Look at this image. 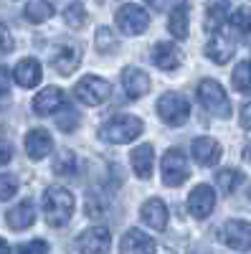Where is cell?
Instances as JSON below:
<instances>
[{"label":"cell","mask_w":251,"mask_h":254,"mask_svg":"<svg viewBox=\"0 0 251 254\" xmlns=\"http://www.w3.org/2000/svg\"><path fill=\"white\" fill-rule=\"evenodd\" d=\"M226 15H228V0H211L205 8V20H203V28L208 33H218L221 26L226 23Z\"/></svg>","instance_id":"cell-23"},{"label":"cell","mask_w":251,"mask_h":254,"mask_svg":"<svg viewBox=\"0 0 251 254\" xmlns=\"http://www.w3.org/2000/svg\"><path fill=\"white\" fill-rule=\"evenodd\" d=\"M145 130V122L135 115H112L107 122L99 127V137L104 142H112V145H124V142H132L135 137H140Z\"/></svg>","instance_id":"cell-2"},{"label":"cell","mask_w":251,"mask_h":254,"mask_svg":"<svg viewBox=\"0 0 251 254\" xmlns=\"http://www.w3.org/2000/svg\"><path fill=\"white\" fill-rule=\"evenodd\" d=\"M5 221H8V226H10L13 231L31 229L33 221H36V208H33V203H31V201H20L18 206H13V208L8 211Z\"/></svg>","instance_id":"cell-21"},{"label":"cell","mask_w":251,"mask_h":254,"mask_svg":"<svg viewBox=\"0 0 251 254\" xmlns=\"http://www.w3.org/2000/svg\"><path fill=\"white\" fill-rule=\"evenodd\" d=\"M76 125H79V112L64 104V112H61V117H58V127L64 132H71V130H76Z\"/></svg>","instance_id":"cell-33"},{"label":"cell","mask_w":251,"mask_h":254,"mask_svg":"<svg viewBox=\"0 0 251 254\" xmlns=\"http://www.w3.org/2000/svg\"><path fill=\"white\" fill-rule=\"evenodd\" d=\"M152 64L162 71H175L183 64V54L175 44H170V41H160L152 49Z\"/></svg>","instance_id":"cell-15"},{"label":"cell","mask_w":251,"mask_h":254,"mask_svg":"<svg viewBox=\"0 0 251 254\" xmlns=\"http://www.w3.org/2000/svg\"><path fill=\"white\" fill-rule=\"evenodd\" d=\"M15 254H49V244L44 239H33L28 244H20L15 249Z\"/></svg>","instance_id":"cell-34"},{"label":"cell","mask_w":251,"mask_h":254,"mask_svg":"<svg viewBox=\"0 0 251 254\" xmlns=\"http://www.w3.org/2000/svg\"><path fill=\"white\" fill-rule=\"evenodd\" d=\"M53 173L56 176H64V178H71L79 173V158L71 153V150H61L58 158L53 160Z\"/></svg>","instance_id":"cell-25"},{"label":"cell","mask_w":251,"mask_h":254,"mask_svg":"<svg viewBox=\"0 0 251 254\" xmlns=\"http://www.w3.org/2000/svg\"><path fill=\"white\" fill-rule=\"evenodd\" d=\"M152 10H165V5H167V0H145Z\"/></svg>","instance_id":"cell-39"},{"label":"cell","mask_w":251,"mask_h":254,"mask_svg":"<svg viewBox=\"0 0 251 254\" xmlns=\"http://www.w3.org/2000/svg\"><path fill=\"white\" fill-rule=\"evenodd\" d=\"M234 51H236V41L231 38V36H226V33H213L211 36V41L205 44V56L211 59V61H216V64H226V61H231V56H234Z\"/></svg>","instance_id":"cell-16"},{"label":"cell","mask_w":251,"mask_h":254,"mask_svg":"<svg viewBox=\"0 0 251 254\" xmlns=\"http://www.w3.org/2000/svg\"><path fill=\"white\" fill-rule=\"evenodd\" d=\"M10 158H13V147H10V142L0 140V165L10 163Z\"/></svg>","instance_id":"cell-37"},{"label":"cell","mask_w":251,"mask_h":254,"mask_svg":"<svg viewBox=\"0 0 251 254\" xmlns=\"http://www.w3.org/2000/svg\"><path fill=\"white\" fill-rule=\"evenodd\" d=\"M114 23L124 36H140L150 26V18L145 13V8H140L135 3H124V5H119V10L114 15Z\"/></svg>","instance_id":"cell-7"},{"label":"cell","mask_w":251,"mask_h":254,"mask_svg":"<svg viewBox=\"0 0 251 254\" xmlns=\"http://www.w3.org/2000/svg\"><path fill=\"white\" fill-rule=\"evenodd\" d=\"M51 61H53V69L58 74L69 76V74H74L79 69V64H81V49L76 44H64V46H58L53 51Z\"/></svg>","instance_id":"cell-13"},{"label":"cell","mask_w":251,"mask_h":254,"mask_svg":"<svg viewBox=\"0 0 251 254\" xmlns=\"http://www.w3.org/2000/svg\"><path fill=\"white\" fill-rule=\"evenodd\" d=\"M191 176V168H188V160H185V153L178 150V147H170V150H165L162 155V183L165 186H183Z\"/></svg>","instance_id":"cell-6"},{"label":"cell","mask_w":251,"mask_h":254,"mask_svg":"<svg viewBox=\"0 0 251 254\" xmlns=\"http://www.w3.org/2000/svg\"><path fill=\"white\" fill-rule=\"evenodd\" d=\"M64 104H66L64 89H58V87H46V89H41V92L33 97V112L41 115V117H46V115L58 112L61 107H64Z\"/></svg>","instance_id":"cell-11"},{"label":"cell","mask_w":251,"mask_h":254,"mask_svg":"<svg viewBox=\"0 0 251 254\" xmlns=\"http://www.w3.org/2000/svg\"><path fill=\"white\" fill-rule=\"evenodd\" d=\"M244 158H246V160H249V163H251V142H249V145H246V147H244Z\"/></svg>","instance_id":"cell-40"},{"label":"cell","mask_w":251,"mask_h":254,"mask_svg":"<svg viewBox=\"0 0 251 254\" xmlns=\"http://www.w3.org/2000/svg\"><path fill=\"white\" fill-rule=\"evenodd\" d=\"M157 115L162 117L165 125L180 127V125L188 122V117H191V104H188L185 97H180L175 92H167L157 99Z\"/></svg>","instance_id":"cell-5"},{"label":"cell","mask_w":251,"mask_h":254,"mask_svg":"<svg viewBox=\"0 0 251 254\" xmlns=\"http://www.w3.org/2000/svg\"><path fill=\"white\" fill-rule=\"evenodd\" d=\"M117 49H119V38L112 33V28H107V26L97 28V51L107 56V54H114Z\"/></svg>","instance_id":"cell-29"},{"label":"cell","mask_w":251,"mask_h":254,"mask_svg":"<svg viewBox=\"0 0 251 254\" xmlns=\"http://www.w3.org/2000/svg\"><path fill=\"white\" fill-rule=\"evenodd\" d=\"M216 183H218V188L223 190L226 196H231L234 190L244 183V173L241 171H234V168H226V171H218Z\"/></svg>","instance_id":"cell-27"},{"label":"cell","mask_w":251,"mask_h":254,"mask_svg":"<svg viewBox=\"0 0 251 254\" xmlns=\"http://www.w3.org/2000/svg\"><path fill=\"white\" fill-rule=\"evenodd\" d=\"M155 252H157L155 239L140 229H130L119 242V254H155Z\"/></svg>","instance_id":"cell-12"},{"label":"cell","mask_w":251,"mask_h":254,"mask_svg":"<svg viewBox=\"0 0 251 254\" xmlns=\"http://www.w3.org/2000/svg\"><path fill=\"white\" fill-rule=\"evenodd\" d=\"M130 160H132V171H135V176H137V178L148 181V178L152 176V160H155V150H152V145H150V142H145V145L135 147L132 155H130Z\"/></svg>","instance_id":"cell-20"},{"label":"cell","mask_w":251,"mask_h":254,"mask_svg":"<svg viewBox=\"0 0 251 254\" xmlns=\"http://www.w3.org/2000/svg\"><path fill=\"white\" fill-rule=\"evenodd\" d=\"M13 76H15V84H18V87L31 89V87H36V84L41 81V64H38L36 59H23V61H18Z\"/></svg>","instance_id":"cell-22"},{"label":"cell","mask_w":251,"mask_h":254,"mask_svg":"<svg viewBox=\"0 0 251 254\" xmlns=\"http://www.w3.org/2000/svg\"><path fill=\"white\" fill-rule=\"evenodd\" d=\"M198 99L213 117H228L231 115V102H228L223 87L216 79H203L198 84Z\"/></svg>","instance_id":"cell-3"},{"label":"cell","mask_w":251,"mask_h":254,"mask_svg":"<svg viewBox=\"0 0 251 254\" xmlns=\"http://www.w3.org/2000/svg\"><path fill=\"white\" fill-rule=\"evenodd\" d=\"M51 15H53V5L49 0H31L26 5V20H31V23H46Z\"/></svg>","instance_id":"cell-26"},{"label":"cell","mask_w":251,"mask_h":254,"mask_svg":"<svg viewBox=\"0 0 251 254\" xmlns=\"http://www.w3.org/2000/svg\"><path fill=\"white\" fill-rule=\"evenodd\" d=\"M13 36H10V31L0 23V56H5V54H10L13 51Z\"/></svg>","instance_id":"cell-35"},{"label":"cell","mask_w":251,"mask_h":254,"mask_svg":"<svg viewBox=\"0 0 251 254\" xmlns=\"http://www.w3.org/2000/svg\"><path fill=\"white\" fill-rule=\"evenodd\" d=\"M193 158L198 165H205V168H211L221 160V145L213 140V137H198L193 140Z\"/></svg>","instance_id":"cell-18"},{"label":"cell","mask_w":251,"mask_h":254,"mask_svg":"<svg viewBox=\"0 0 251 254\" xmlns=\"http://www.w3.org/2000/svg\"><path fill=\"white\" fill-rule=\"evenodd\" d=\"M213 208H216V193H213V188L211 186H196L191 190V196H188V211L196 216V219H205V216H211L213 214Z\"/></svg>","instance_id":"cell-10"},{"label":"cell","mask_w":251,"mask_h":254,"mask_svg":"<svg viewBox=\"0 0 251 254\" xmlns=\"http://www.w3.org/2000/svg\"><path fill=\"white\" fill-rule=\"evenodd\" d=\"M231 84H234V89H236V92H241V94H251V61H241L239 66L234 69Z\"/></svg>","instance_id":"cell-28"},{"label":"cell","mask_w":251,"mask_h":254,"mask_svg":"<svg viewBox=\"0 0 251 254\" xmlns=\"http://www.w3.org/2000/svg\"><path fill=\"white\" fill-rule=\"evenodd\" d=\"M0 254H8V242L0 239Z\"/></svg>","instance_id":"cell-41"},{"label":"cell","mask_w":251,"mask_h":254,"mask_svg":"<svg viewBox=\"0 0 251 254\" xmlns=\"http://www.w3.org/2000/svg\"><path fill=\"white\" fill-rule=\"evenodd\" d=\"M18 178L10 173H0V201H10L18 193Z\"/></svg>","instance_id":"cell-32"},{"label":"cell","mask_w":251,"mask_h":254,"mask_svg":"<svg viewBox=\"0 0 251 254\" xmlns=\"http://www.w3.org/2000/svg\"><path fill=\"white\" fill-rule=\"evenodd\" d=\"M10 92V74L5 66H0V97H8Z\"/></svg>","instance_id":"cell-36"},{"label":"cell","mask_w":251,"mask_h":254,"mask_svg":"<svg viewBox=\"0 0 251 254\" xmlns=\"http://www.w3.org/2000/svg\"><path fill=\"white\" fill-rule=\"evenodd\" d=\"M221 242L236 252H249L251 249V224L241 219L226 221L221 229Z\"/></svg>","instance_id":"cell-9"},{"label":"cell","mask_w":251,"mask_h":254,"mask_svg":"<svg viewBox=\"0 0 251 254\" xmlns=\"http://www.w3.org/2000/svg\"><path fill=\"white\" fill-rule=\"evenodd\" d=\"M231 28L239 36H249L251 33V10L249 8H239L231 13Z\"/></svg>","instance_id":"cell-30"},{"label":"cell","mask_w":251,"mask_h":254,"mask_svg":"<svg viewBox=\"0 0 251 254\" xmlns=\"http://www.w3.org/2000/svg\"><path fill=\"white\" fill-rule=\"evenodd\" d=\"M74 97L81 104H87V107H97V104H104V102L112 97V87H109L107 79L89 74V76H84L81 81H76Z\"/></svg>","instance_id":"cell-4"},{"label":"cell","mask_w":251,"mask_h":254,"mask_svg":"<svg viewBox=\"0 0 251 254\" xmlns=\"http://www.w3.org/2000/svg\"><path fill=\"white\" fill-rule=\"evenodd\" d=\"M51 150H53V137L44 130V127H36V130H31L26 135V153H28V158L41 160V158H46Z\"/></svg>","instance_id":"cell-17"},{"label":"cell","mask_w":251,"mask_h":254,"mask_svg":"<svg viewBox=\"0 0 251 254\" xmlns=\"http://www.w3.org/2000/svg\"><path fill=\"white\" fill-rule=\"evenodd\" d=\"M74 196H71V190L64 188V186H49L44 190V198H41V208H44V219L49 226L58 229V226H64L69 224L71 214H74Z\"/></svg>","instance_id":"cell-1"},{"label":"cell","mask_w":251,"mask_h":254,"mask_svg":"<svg viewBox=\"0 0 251 254\" xmlns=\"http://www.w3.org/2000/svg\"><path fill=\"white\" fill-rule=\"evenodd\" d=\"M241 127H244V130H251V102H246L244 104V107H241Z\"/></svg>","instance_id":"cell-38"},{"label":"cell","mask_w":251,"mask_h":254,"mask_svg":"<svg viewBox=\"0 0 251 254\" xmlns=\"http://www.w3.org/2000/svg\"><path fill=\"white\" fill-rule=\"evenodd\" d=\"M122 87L130 99H140L150 92V76L137 66H127L122 71Z\"/></svg>","instance_id":"cell-14"},{"label":"cell","mask_w":251,"mask_h":254,"mask_svg":"<svg viewBox=\"0 0 251 254\" xmlns=\"http://www.w3.org/2000/svg\"><path fill=\"white\" fill-rule=\"evenodd\" d=\"M249 201H251V188H249Z\"/></svg>","instance_id":"cell-42"},{"label":"cell","mask_w":251,"mask_h":254,"mask_svg":"<svg viewBox=\"0 0 251 254\" xmlns=\"http://www.w3.org/2000/svg\"><path fill=\"white\" fill-rule=\"evenodd\" d=\"M109 247H112V234L107 226H89L76 237L79 254H109Z\"/></svg>","instance_id":"cell-8"},{"label":"cell","mask_w":251,"mask_h":254,"mask_svg":"<svg viewBox=\"0 0 251 254\" xmlns=\"http://www.w3.org/2000/svg\"><path fill=\"white\" fill-rule=\"evenodd\" d=\"M167 31H170L178 41H185V38H188V5H178V8L170 13Z\"/></svg>","instance_id":"cell-24"},{"label":"cell","mask_w":251,"mask_h":254,"mask_svg":"<svg viewBox=\"0 0 251 254\" xmlns=\"http://www.w3.org/2000/svg\"><path fill=\"white\" fill-rule=\"evenodd\" d=\"M64 23L69 28H81L84 23H87V10H84L81 3H71L66 10H64Z\"/></svg>","instance_id":"cell-31"},{"label":"cell","mask_w":251,"mask_h":254,"mask_svg":"<svg viewBox=\"0 0 251 254\" xmlns=\"http://www.w3.org/2000/svg\"><path fill=\"white\" fill-rule=\"evenodd\" d=\"M140 216H142V221L148 224L150 229L162 231V229L167 226V206H165L160 198H150V201H145V203H142Z\"/></svg>","instance_id":"cell-19"}]
</instances>
